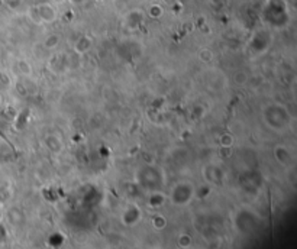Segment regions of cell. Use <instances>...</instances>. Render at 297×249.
<instances>
[{
    "label": "cell",
    "mask_w": 297,
    "mask_h": 249,
    "mask_svg": "<svg viewBox=\"0 0 297 249\" xmlns=\"http://www.w3.org/2000/svg\"><path fill=\"white\" fill-rule=\"evenodd\" d=\"M261 18L271 28L281 29L290 22V10L286 0H268L264 6Z\"/></svg>",
    "instance_id": "obj_1"
},
{
    "label": "cell",
    "mask_w": 297,
    "mask_h": 249,
    "mask_svg": "<svg viewBox=\"0 0 297 249\" xmlns=\"http://www.w3.org/2000/svg\"><path fill=\"white\" fill-rule=\"evenodd\" d=\"M26 15L34 23H38V25H42V23L51 25L58 21L57 4H54L51 1H42V3H38V4L29 7L26 10Z\"/></svg>",
    "instance_id": "obj_2"
},
{
    "label": "cell",
    "mask_w": 297,
    "mask_h": 249,
    "mask_svg": "<svg viewBox=\"0 0 297 249\" xmlns=\"http://www.w3.org/2000/svg\"><path fill=\"white\" fill-rule=\"evenodd\" d=\"M194 196V188L190 183H178L171 191V200L174 205L184 206L189 205Z\"/></svg>",
    "instance_id": "obj_3"
},
{
    "label": "cell",
    "mask_w": 297,
    "mask_h": 249,
    "mask_svg": "<svg viewBox=\"0 0 297 249\" xmlns=\"http://www.w3.org/2000/svg\"><path fill=\"white\" fill-rule=\"evenodd\" d=\"M271 42H273V35H271V32L268 29H265V28L258 29V31H255L253 38L250 40V49L261 54V52H264L262 46L265 49H268Z\"/></svg>",
    "instance_id": "obj_4"
},
{
    "label": "cell",
    "mask_w": 297,
    "mask_h": 249,
    "mask_svg": "<svg viewBox=\"0 0 297 249\" xmlns=\"http://www.w3.org/2000/svg\"><path fill=\"white\" fill-rule=\"evenodd\" d=\"M145 16L147 15L141 9H133V10L127 12V15L124 16V25L127 26V29H130V31L138 29L144 23Z\"/></svg>",
    "instance_id": "obj_5"
},
{
    "label": "cell",
    "mask_w": 297,
    "mask_h": 249,
    "mask_svg": "<svg viewBox=\"0 0 297 249\" xmlns=\"http://www.w3.org/2000/svg\"><path fill=\"white\" fill-rule=\"evenodd\" d=\"M274 158L277 160L278 164H281V166H290L293 163V154H292L290 148L284 146V145L276 146V149H274Z\"/></svg>",
    "instance_id": "obj_6"
},
{
    "label": "cell",
    "mask_w": 297,
    "mask_h": 249,
    "mask_svg": "<svg viewBox=\"0 0 297 249\" xmlns=\"http://www.w3.org/2000/svg\"><path fill=\"white\" fill-rule=\"evenodd\" d=\"M139 219H141V210L138 208V206H127L122 214V222L127 226L138 223Z\"/></svg>",
    "instance_id": "obj_7"
},
{
    "label": "cell",
    "mask_w": 297,
    "mask_h": 249,
    "mask_svg": "<svg viewBox=\"0 0 297 249\" xmlns=\"http://www.w3.org/2000/svg\"><path fill=\"white\" fill-rule=\"evenodd\" d=\"M45 144L51 152H60L63 149V141L57 135H48L45 138Z\"/></svg>",
    "instance_id": "obj_8"
},
{
    "label": "cell",
    "mask_w": 297,
    "mask_h": 249,
    "mask_svg": "<svg viewBox=\"0 0 297 249\" xmlns=\"http://www.w3.org/2000/svg\"><path fill=\"white\" fill-rule=\"evenodd\" d=\"M91 43H93V41H91V38H90L88 35H82V37L76 41L74 49H76V52H79V54H85V52L91 48Z\"/></svg>",
    "instance_id": "obj_9"
},
{
    "label": "cell",
    "mask_w": 297,
    "mask_h": 249,
    "mask_svg": "<svg viewBox=\"0 0 297 249\" xmlns=\"http://www.w3.org/2000/svg\"><path fill=\"white\" fill-rule=\"evenodd\" d=\"M60 41H61L60 35L51 34V35H48V37L43 40V46H45L46 49H55V48L60 45Z\"/></svg>",
    "instance_id": "obj_10"
},
{
    "label": "cell",
    "mask_w": 297,
    "mask_h": 249,
    "mask_svg": "<svg viewBox=\"0 0 297 249\" xmlns=\"http://www.w3.org/2000/svg\"><path fill=\"white\" fill-rule=\"evenodd\" d=\"M145 15H148V16L152 18V19H160V18L164 15V9H163L161 4H151V6L148 7V10H147Z\"/></svg>",
    "instance_id": "obj_11"
},
{
    "label": "cell",
    "mask_w": 297,
    "mask_h": 249,
    "mask_svg": "<svg viewBox=\"0 0 297 249\" xmlns=\"http://www.w3.org/2000/svg\"><path fill=\"white\" fill-rule=\"evenodd\" d=\"M213 52L212 49H209V48H203V49H200V52H199V58H200V61H203V62H211L213 60Z\"/></svg>",
    "instance_id": "obj_12"
},
{
    "label": "cell",
    "mask_w": 297,
    "mask_h": 249,
    "mask_svg": "<svg viewBox=\"0 0 297 249\" xmlns=\"http://www.w3.org/2000/svg\"><path fill=\"white\" fill-rule=\"evenodd\" d=\"M233 80H235V83L238 84V85H244V84L248 82V74H247V73H244V71L236 73V74H235V77H233Z\"/></svg>",
    "instance_id": "obj_13"
},
{
    "label": "cell",
    "mask_w": 297,
    "mask_h": 249,
    "mask_svg": "<svg viewBox=\"0 0 297 249\" xmlns=\"http://www.w3.org/2000/svg\"><path fill=\"white\" fill-rule=\"evenodd\" d=\"M152 223H154V226H155V228L158 226V229H161V228H164V226H166V219H164L163 216H154Z\"/></svg>",
    "instance_id": "obj_14"
},
{
    "label": "cell",
    "mask_w": 297,
    "mask_h": 249,
    "mask_svg": "<svg viewBox=\"0 0 297 249\" xmlns=\"http://www.w3.org/2000/svg\"><path fill=\"white\" fill-rule=\"evenodd\" d=\"M228 1H229V0H209V3L212 4L213 7H216V9L225 7V6L228 4Z\"/></svg>",
    "instance_id": "obj_15"
},
{
    "label": "cell",
    "mask_w": 297,
    "mask_h": 249,
    "mask_svg": "<svg viewBox=\"0 0 297 249\" xmlns=\"http://www.w3.org/2000/svg\"><path fill=\"white\" fill-rule=\"evenodd\" d=\"M232 142H233V138L231 136V135H223L222 136V144H223V146H226V145H232Z\"/></svg>",
    "instance_id": "obj_16"
},
{
    "label": "cell",
    "mask_w": 297,
    "mask_h": 249,
    "mask_svg": "<svg viewBox=\"0 0 297 249\" xmlns=\"http://www.w3.org/2000/svg\"><path fill=\"white\" fill-rule=\"evenodd\" d=\"M67 1L71 3L73 6H83V4H85L87 0H67Z\"/></svg>",
    "instance_id": "obj_17"
},
{
    "label": "cell",
    "mask_w": 297,
    "mask_h": 249,
    "mask_svg": "<svg viewBox=\"0 0 297 249\" xmlns=\"http://www.w3.org/2000/svg\"><path fill=\"white\" fill-rule=\"evenodd\" d=\"M51 3H54V4H61V3H65L67 0H49Z\"/></svg>",
    "instance_id": "obj_18"
}]
</instances>
